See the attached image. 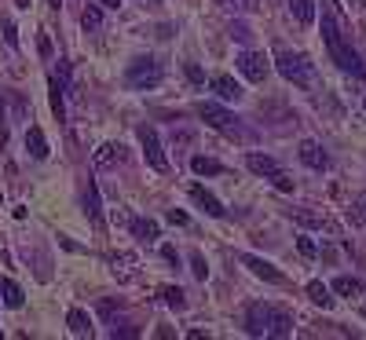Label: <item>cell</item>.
<instances>
[{
	"instance_id": "obj_1",
	"label": "cell",
	"mask_w": 366,
	"mask_h": 340,
	"mask_svg": "<svg viewBox=\"0 0 366 340\" xmlns=\"http://www.w3.org/2000/svg\"><path fill=\"white\" fill-rule=\"evenodd\" d=\"M245 330H250V337H290L293 315L274 307V304H250V311H245Z\"/></svg>"
},
{
	"instance_id": "obj_2",
	"label": "cell",
	"mask_w": 366,
	"mask_h": 340,
	"mask_svg": "<svg viewBox=\"0 0 366 340\" xmlns=\"http://www.w3.org/2000/svg\"><path fill=\"white\" fill-rule=\"evenodd\" d=\"M322 41H326V48H330V59H333V62H337V66H341V70L366 77V66H363V59L356 55V51H351V44L345 41L341 26H337V19L330 15V11H322Z\"/></svg>"
},
{
	"instance_id": "obj_3",
	"label": "cell",
	"mask_w": 366,
	"mask_h": 340,
	"mask_svg": "<svg viewBox=\"0 0 366 340\" xmlns=\"http://www.w3.org/2000/svg\"><path fill=\"white\" fill-rule=\"evenodd\" d=\"M162 77H165V70H162V62H158V59H154V55H139V59L128 62V70H125V84H128V88H136V91H147V88H158V84H162Z\"/></svg>"
},
{
	"instance_id": "obj_4",
	"label": "cell",
	"mask_w": 366,
	"mask_h": 340,
	"mask_svg": "<svg viewBox=\"0 0 366 340\" xmlns=\"http://www.w3.org/2000/svg\"><path fill=\"white\" fill-rule=\"evenodd\" d=\"M198 117H202L209 128H216V132H224L231 139H250V132L242 128V121L231 110L220 107V102H198Z\"/></svg>"
},
{
	"instance_id": "obj_5",
	"label": "cell",
	"mask_w": 366,
	"mask_h": 340,
	"mask_svg": "<svg viewBox=\"0 0 366 340\" xmlns=\"http://www.w3.org/2000/svg\"><path fill=\"white\" fill-rule=\"evenodd\" d=\"M274 66H279V73L293 84H311L315 81V66H311V59L304 55V51H279Z\"/></svg>"
},
{
	"instance_id": "obj_6",
	"label": "cell",
	"mask_w": 366,
	"mask_h": 340,
	"mask_svg": "<svg viewBox=\"0 0 366 340\" xmlns=\"http://www.w3.org/2000/svg\"><path fill=\"white\" fill-rule=\"evenodd\" d=\"M136 136H139V143H143L147 165H150V168H158V172H165V168H168V161H165V150H162V139H158V132H154L150 125H139V128H136Z\"/></svg>"
},
{
	"instance_id": "obj_7",
	"label": "cell",
	"mask_w": 366,
	"mask_h": 340,
	"mask_svg": "<svg viewBox=\"0 0 366 340\" xmlns=\"http://www.w3.org/2000/svg\"><path fill=\"white\" fill-rule=\"evenodd\" d=\"M234 66L242 70V77H250L253 84H260L268 77V62H264V55H260V51H238V59H234Z\"/></svg>"
},
{
	"instance_id": "obj_8",
	"label": "cell",
	"mask_w": 366,
	"mask_h": 340,
	"mask_svg": "<svg viewBox=\"0 0 366 340\" xmlns=\"http://www.w3.org/2000/svg\"><path fill=\"white\" fill-rule=\"evenodd\" d=\"M297 154H300V161H304L308 168H315V172H326V168H330V154H326L315 139H304Z\"/></svg>"
},
{
	"instance_id": "obj_9",
	"label": "cell",
	"mask_w": 366,
	"mask_h": 340,
	"mask_svg": "<svg viewBox=\"0 0 366 340\" xmlns=\"http://www.w3.org/2000/svg\"><path fill=\"white\" fill-rule=\"evenodd\" d=\"M242 264L250 267L256 278H264V282H274V285H282V282H286V274L274 267V264H268V260H260V256H250V253H245V256H242Z\"/></svg>"
},
{
	"instance_id": "obj_10",
	"label": "cell",
	"mask_w": 366,
	"mask_h": 340,
	"mask_svg": "<svg viewBox=\"0 0 366 340\" xmlns=\"http://www.w3.org/2000/svg\"><path fill=\"white\" fill-rule=\"evenodd\" d=\"M191 202L198 205V208H202L205 216H216V220H220V216L227 213V208L220 205V198H216V194H209L205 187H198V183H194V187H191Z\"/></svg>"
},
{
	"instance_id": "obj_11",
	"label": "cell",
	"mask_w": 366,
	"mask_h": 340,
	"mask_svg": "<svg viewBox=\"0 0 366 340\" xmlns=\"http://www.w3.org/2000/svg\"><path fill=\"white\" fill-rule=\"evenodd\" d=\"M245 168H250L253 176H264V179H271V176H279V172H282L279 161L268 158V154H256V150L245 154Z\"/></svg>"
},
{
	"instance_id": "obj_12",
	"label": "cell",
	"mask_w": 366,
	"mask_h": 340,
	"mask_svg": "<svg viewBox=\"0 0 366 340\" xmlns=\"http://www.w3.org/2000/svg\"><path fill=\"white\" fill-rule=\"evenodd\" d=\"M209 88H213L216 99H224V102H238L242 99V84L234 81V77H227V73H216L213 81H209Z\"/></svg>"
},
{
	"instance_id": "obj_13",
	"label": "cell",
	"mask_w": 366,
	"mask_h": 340,
	"mask_svg": "<svg viewBox=\"0 0 366 340\" xmlns=\"http://www.w3.org/2000/svg\"><path fill=\"white\" fill-rule=\"evenodd\" d=\"M48 88H51V110H55L59 121H67V81H62L59 73H51Z\"/></svg>"
},
{
	"instance_id": "obj_14",
	"label": "cell",
	"mask_w": 366,
	"mask_h": 340,
	"mask_svg": "<svg viewBox=\"0 0 366 340\" xmlns=\"http://www.w3.org/2000/svg\"><path fill=\"white\" fill-rule=\"evenodd\" d=\"M26 150H30V158H37V161L48 158V139H44V132L37 125L26 128Z\"/></svg>"
},
{
	"instance_id": "obj_15",
	"label": "cell",
	"mask_w": 366,
	"mask_h": 340,
	"mask_svg": "<svg viewBox=\"0 0 366 340\" xmlns=\"http://www.w3.org/2000/svg\"><path fill=\"white\" fill-rule=\"evenodd\" d=\"M128 227H132V234L139 242H158L162 234H158V224L154 220H143V216H136V220H128Z\"/></svg>"
},
{
	"instance_id": "obj_16",
	"label": "cell",
	"mask_w": 366,
	"mask_h": 340,
	"mask_svg": "<svg viewBox=\"0 0 366 340\" xmlns=\"http://www.w3.org/2000/svg\"><path fill=\"white\" fill-rule=\"evenodd\" d=\"M333 293H341V296H363L366 285L359 278H351V274H337V278H333Z\"/></svg>"
},
{
	"instance_id": "obj_17",
	"label": "cell",
	"mask_w": 366,
	"mask_h": 340,
	"mask_svg": "<svg viewBox=\"0 0 366 340\" xmlns=\"http://www.w3.org/2000/svg\"><path fill=\"white\" fill-rule=\"evenodd\" d=\"M67 325H70V333H73V337H92V319L85 315L81 307H70Z\"/></svg>"
},
{
	"instance_id": "obj_18",
	"label": "cell",
	"mask_w": 366,
	"mask_h": 340,
	"mask_svg": "<svg viewBox=\"0 0 366 340\" xmlns=\"http://www.w3.org/2000/svg\"><path fill=\"white\" fill-rule=\"evenodd\" d=\"M191 168H194L198 176H224V172H227V168L220 165V161H213V158H202V154H194V158H191Z\"/></svg>"
},
{
	"instance_id": "obj_19",
	"label": "cell",
	"mask_w": 366,
	"mask_h": 340,
	"mask_svg": "<svg viewBox=\"0 0 366 340\" xmlns=\"http://www.w3.org/2000/svg\"><path fill=\"white\" fill-rule=\"evenodd\" d=\"M0 300H4L8 307H22V289H19V282H11V278H0Z\"/></svg>"
},
{
	"instance_id": "obj_20",
	"label": "cell",
	"mask_w": 366,
	"mask_h": 340,
	"mask_svg": "<svg viewBox=\"0 0 366 340\" xmlns=\"http://www.w3.org/2000/svg\"><path fill=\"white\" fill-rule=\"evenodd\" d=\"M290 11L297 15L300 26H311V22H315V4H311V0H290Z\"/></svg>"
},
{
	"instance_id": "obj_21",
	"label": "cell",
	"mask_w": 366,
	"mask_h": 340,
	"mask_svg": "<svg viewBox=\"0 0 366 340\" xmlns=\"http://www.w3.org/2000/svg\"><path fill=\"white\" fill-rule=\"evenodd\" d=\"M81 26H85L88 33H99V30H103V11H99L96 4H88L85 15H81Z\"/></svg>"
},
{
	"instance_id": "obj_22",
	"label": "cell",
	"mask_w": 366,
	"mask_h": 340,
	"mask_svg": "<svg viewBox=\"0 0 366 340\" xmlns=\"http://www.w3.org/2000/svg\"><path fill=\"white\" fill-rule=\"evenodd\" d=\"M308 296L315 300L319 307H333V296H330V289H326L322 282H308Z\"/></svg>"
},
{
	"instance_id": "obj_23",
	"label": "cell",
	"mask_w": 366,
	"mask_h": 340,
	"mask_svg": "<svg viewBox=\"0 0 366 340\" xmlns=\"http://www.w3.org/2000/svg\"><path fill=\"white\" fill-rule=\"evenodd\" d=\"M162 300H165V304L173 307V311H183V307H187V296H183V289H176V285H165V289H162Z\"/></svg>"
},
{
	"instance_id": "obj_24",
	"label": "cell",
	"mask_w": 366,
	"mask_h": 340,
	"mask_svg": "<svg viewBox=\"0 0 366 340\" xmlns=\"http://www.w3.org/2000/svg\"><path fill=\"white\" fill-rule=\"evenodd\" d=\"M85 213H88V220H96V224H99V194H96V183H88V190H85Z\"/></svg>"
},
{
	"instance_id": "obj_25",
	"label": "cell",
	"mask_w": 366,
	"mask_h": 340,
	"mask_svg": "<svg viewBox=\"0 0 366 340\" xmlns=\"http://www.w3.org/2000/svg\"><path fill=\"white\" fill-rule=\"evenodd\" d=\"M231 41H238V44H250L253 41V30L245 22H231Z\"/></svg>"
},
{
	"instance_id": "obj_26",
	"label": "cell",
	"mask_w": 366,
	"mask_h": 340,
	"mask_svg": "<svg viewBox=\"0 0 366 340\" xmlns=\"http://www.w3.org/2000/svg\"><path fill=\"white\" fill-rule=\"evenodd\" d=\"M121 161V147H114V143H107V147H99V154H96V161L99 165H110V161Z\"/></svg>"
},
{
	"instance_id": "obj_27",
	"label": "cell",
	"mask_w": 366,
	"mask_h": 340,
	"mask_svg": "<svg viewBox=\"0 0 366 340\" xmlns=\"http://www.w3.org/2000/svg\"><path fill=\"white\" fill-rule=\"evenodd\" d=\"M293 220H300V224H308V227H330L326 224V216H315V213H290Z\"/></svg>"
},
{
	"instance_id": "obj_28",
	"label": "cell",
	"mask_w": 366,
	"mask_h": 340,
	"mask_svg": "<svg viewBox=\"0 0 366 340\" xmlns=\"http://www.w3.org/2000/svg\"><path fill=\"white\" fill-rule=\"evenodd\" d=\"M220 8H227V11H234V15H242V11H250L253 8V0H216Z\"/></svg>"
},
{
	"instance_id": "obj_29",
	"label": "cell",
	"mask_w": 366,
	"mask_h": 340,
	"mask_svg": "<svg viewBox=\"0 0 366 340\" xmlns=\"http://www.w3.org/2000/svg\"><path fill=\"white\" fill-rule=\"evenodd\" d=\"M191 271H194V278H205V274H209V264H205V256H202V253H194V256H191Z\"/></svg>"
},
{
	"instance_id": "obj_30",
	"label": "cell",
	"mask_w": 366,
	"mask_h": 340,
	"mask_svg": "<svg viewBox=\"0 0 366 340\" xmlns=\"http://www.w3.org/2000/svg\"><path fill=\"white\" fill-rule=\"evenodd\" d=\"M4 41L11 48H19V33H15V22H4Z\"/></svg>"
},
{
	"instance_id": "obj_31",
	"label": "cell",
	"mask_w": 366,
	"mask_h": 340,
	"mask_svg": "<svg viewBox=\"0 0 366 340\" xmlns=\"http://www.w3.org/2000/svg\"><path fill=\"white\" fill-rule=\"evenodd\" d=\"M168 224H176V227H187V213H180V208H168Z\"/></svg>"
},
{
	"instance_id": "obj_32",
	"label": "cell",
	"mask_w": 366,
	"mask_h": 340,
	"mask_svg": "<svg viewBox=\"0 0 366 340\" xmlns=\"http://www.w3.org/2000/svg\"><path fill=\"white\" fill-rule=\"evenodd\" d=\"M297 245H300V253H304V256H315V242H311V238H300Z\"/></svg>"
},
{
	"instance_id": "obj_33",
	"label": "cell",
	"mask_w": 366,
	"mask_h": 340,
	"mask_svg": "<svg viewBox=\"0 0 366 340\" xmlns=\"http://www.w3.org/2000/svg\"><path fill=\"white\" fill-rule=\"evenodd\" d=\"M187 77H191V81H194V84H202V81H205V77H202V70H198V66H194V62H187Z\"/></svg>"
},
{
	"instance_id": "obj_34",
	"label": "cell",
	"mask_w": 366,
	"mask_h": 340,
	"mask_svg": "<svg viewBox=\"0 0 366 340\" xmlns=\"http://www.w3.org/2000/svg\"><path fill=\"white\" fill-rule=\"evenodd\" d=\"M41 55H44V59L51 55V41H48V37H41Z\"/></svg>"
},
{
	"instance_id": "obj_35",
	"label": "cell",
	"mask_w": 366,
	"mask_h": 340,
	"mask_svg": "<svg viewBox=\"0 0 366 340\" xmlns=\"http://www.w3.org/2000/svg\"><path fill=\"white\" fill-rule=\"evenodd\" d=\"M99 4H103V8H110V11H117V8H121V0H99Z\"/></svg>"
},
{
	"instance_id": "obj_36",
	"label": "cell",
	"mask_w": 366,
	"mask_h": 340,
	"mask_svg": "<svg viewBox=\"0 0 366 340\" xmlns=\"http://www.w3.org/2000/svg\"><path fill=\"white\" fill-rule=\"evenodd\" d=\"M33 4V0H15V8H30Z\"/></svg>"
},
{
	"instance_id": "obj_37",
	"label": "cell",
	"mask_w": 366,
	"mask_h": 340,
	"mask_svg": "<svg viewBox=\"0 0 366 340\" xmlns=\"http://www.w3.org/2000/svg\"><path fill=\"white\" fill-rule=\"evenodd\" d=\"M359 205H363V220H366V194H363V198H359Z\"/></svg>"
}]
</instances>
